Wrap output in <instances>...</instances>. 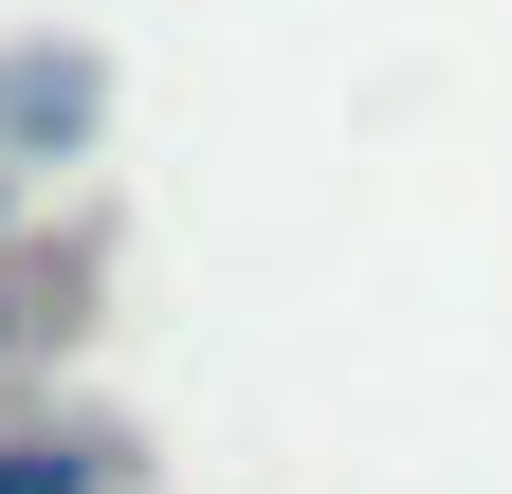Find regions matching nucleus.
Wrapping results in <instances>:
<instances>
[{"label": "nucleus", "mask_w": 512, "mask_h": 494, "mask_svg": "<svg viewBox=\"0 0 512 494\" xmlns=\"http://www.w3.org/2000/svg\"><path fill=\"white\" fill-rule=\"evenodd\" d=\"M0 494H110V440H0Z\"/></svg>", "instance_id": "nucleus-1"}]
</instances>
